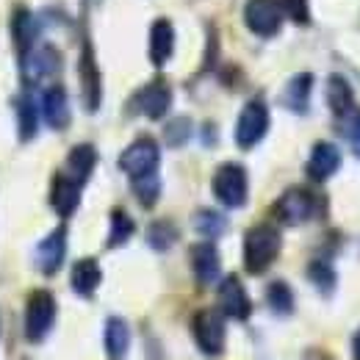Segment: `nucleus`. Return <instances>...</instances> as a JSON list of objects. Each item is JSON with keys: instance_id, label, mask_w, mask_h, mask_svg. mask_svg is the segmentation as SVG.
<instances>
[{"instance_id": "nucleus-20", "label": "nucleus", "mask_w": 360, "mask_h": 360, "mask_svg": "<svg viewBox=\"0 0 360 360\" xmlns=\"http://www.w3.org/2000/svg\"><path fill=\"white\" fill-rule=\"evenodd\" d=\"M97 164V150L91 144H78L72 147V153L67 155V175L75 178L78 183H86Z\"/></svg>"}, {"instance_id": "nucleus-31", "label": "nucleus", "mask_w": 360, "mask_h": 360, "mask_svg": "<svg viewBox=\"0 0 360 360\" xmlns=\"http://www.w3.org/2000/svg\"><path fill=\"white\" fill-rule=\"evenodd\" d=\"M167 141L172 144V147H180V144H186L188 141V136H191V122L186 120V117H178V120H172L169 125H167Z\"/></svg>"}, {"instance_id": "nucleus-33", "label": "nucleus", "mask_w": 360, "mask_h": 360, "mask_svg": "<svg viewBox=\"0 0 360 360\" xmlns=\"http://www.w3.org/2000/svg\"><path fill=\"white\" fill-rule=\"evenodd\" d=\"M311 277H314L321 288H330V285H333V271L327 269L324 264H314V266H311Z\"/></svg>"}, {"instance_id": "nucleus-34", "label": "nucleus", "mask_w": 360, "mask_h": 360, "mask_svg": "<svg viewBox=\"0 0 360 360\" xmlns=\"http://www.w3.org/2000/svg\"><path fill=\"white\" fill-rule=\"evenodd\" d=\"M349 144H352V153L360 158V114L352 120V125H349Z\"/></svg>"}, {"instance_id": "nucleus-21", "label": "nucleus", "mask_w": 360, "mask_h": 360, "mask_svg": "<svg viewBox=\"0 0 360 360\" xmlns=\"http://www.w3.org/2000/svg\"><path fill=\"white\" fill-rule=\"evenodd\" d=\"M100 277H103V271H100L94 258L78 261V264L72 266V288H75V294L91 297V294L97 291V285H100Z\"/></svg>"}, {"instance_id": "nucleus-15", "label": "nucleus", "mask_w": 360, "mask_h": 360, "mask_svg": "<svg viewBox=\"0 0 360 360\" xmlns=\"http://www.w3.org/2000/svg\"><path fill=\"white\" fill-rule=\"evenodd\" d=\"M175 50V28L169 20H155L150 28V61L164 67Z\"/></svg>"}, {"instance_id": "nucleus-7", "label": "nucleus", "mask_w": 360, "mask_h": 360, "mask_svg": "<svg viewBox=\"0 0 360 360\" xmlns=\"http://www.w3.org/2000/svg\"><path fill=\"white\" fill-rule=\"evenodd\" d=\"M244 22L258 37H274L283 22V6L277 0H247Z\"/></svg>"}, {"instance_id": "nucleus-12", "label": "nucleus", "mask_w": 360, "mask_h": 360, "mask_svg": "<svg viewBox=\"0 0 360 360\" xmlns=\"http://www.w3.org/2000/svg\"><path fill=\"white\" fill-rule=\"evenodd\" d=\"M81 186H84V183H78L75 178H70L67 172H61V175L53 178L50 205L56 208L58 217H70V214L78 208V202H81Z\"/></svg>"}, {"instance_id": "nucleus-10", "label": "nucleus", "mask_w": 360, "mask_h": 360, "mask_svg": "<svg viewBox=\"0 0 360 360\" xmlns=\"http://www.w3.org/2000/svg\"><path fill=\"white\" fill-rule=\"evenodd\" d=\"M219 308L225 316L241 319V321L252 314V302H250V297H247V291H244V285L236 274L225 277L222 285H219Z\"/></svg>"}, {"instance_id": "nucleus-25", "label": "nucleus", "mask_w": 360, "mask_h": 360, "mask_svg": "<svg viewBox=\"0 0 360 360\" xmlns=\"http://www.w3.org/2000/svg\"><path fill=\"white\" fill-rule=\"evenodd\" d=\"M17 117H20V139H22V141L34 139L39 122H37V105H34V100H31L28 94H22V97L17 100Z\"/></svg>"}, {"instance_id": "nucleus-30", "label": "nucleus", "mask_w": 360, "mask_h": 360, "mask_svg": "<svg viewBox=\"0 0 360 360\" xmlns=\"http://www.w3.org/2000/svg\"><path fill=\"white\" fill-rule=\"evenodd\" d=\"M134 188H136L139 202L147 205V208H150V205L158 200V194H161V183H158V178H155V172H153V175H144V178H136Z\"/></svg>"}, {"instance_id": "nucleus-24", "label": "nucleus", "mask_w": 360, "mask_h": 360, "mask_svg": "<svg viewBox=\"0 0 360 360\" xmlns=\"http://www.w3.org/2000/svg\"><path fill=\"white\" fill-rule=\"evenodd\" d=\"M311 86H314V78H311L308 72H305V75H294V78L288 81V86L283 89V103H285L291 111H297V114L308 111Z\"/></svg>"}, {"instance_id": "nucleus-3", "label": "nucleus", "mask_w": 360, "mask_h": 360, "mask_svg": "<svg viewBox=\"0 0 360 360\" xmlns=\"http://www.w3.org/2000/svg\"><path fill=\"white\" fill-rule=\"evenodd\" d=\"M214 194L227 208H241L247 202V172L241 164H222L214 172Z\"/></svg>"}, {"instance_id": "nucleus-6", "label": "nucleus", "mask_w": 360, "mask_h": 360, "mask_svg": "<svg viewBox=\"0 0 360 360\" xmlns=\"http://www.w3.org/2000/svg\"><path fill=\"white\" fill-rule=\"evenodd\" d=\"M158 158H161L158 144L150 136H141V139H136L134 144L120 155V169L128 172L134 180L144 178V175H153L155 172Z\"/></svg>"}, {"instance_id": "nucleus-19", "label": "nucleus", "mask_w": 360, "mask_h": 360, "mask_svg": "<svg viewBox=\"0 0 360 360\" xmlns=\"http://www.w3.org/2000/svg\"><path fill=\"white\" fill-rule=\"evenodd\" d=\"M131 347V330H128V321L120 319V316H111L105 321V352L114 360L125 358Z\"/></svg>"}, {"instance_id": "nucleus-4", "label": "nucleus", "mask_w": 360, "mask_h": 360, "mask_svg": "<svg viewBox=\"0 0 360 360\" xmlns=\"http://www.w3.org/2000/svg\"><path fill=\"white\" fill-rule=\"evenodd\" d=\"M191 330H194L197 347L208 358H219L222 355V349H225V321L217 311H211V308L200 311L191 321Z\"/></svg>"}, {"instance_id": "nucleus-29", "label": "nucleus", "mask_w": 360, "mask_h": 360, "mask_svg": "<svg viewBox=\"0 0 360 360\" xmlns=\"http://www.w3.org/2000/svg\"><path fill=\"white\" fill-rule=\"evenodd\" d=\"M266 297H269V305L277 314H291L294 311V294L285 283H271Z\"/></svg>"}, {"instance_id": "nucleus-35", "label": "nucleus", "mask_w": 360, "mask_h": 360, "mask_svg": "<svg viewBox=\"0 0 360 360\" xmlns=\"http://www.w3.org/2000/svg\"><path fill=\"white\" fill-rule=\"evenodd\" d=\"M352 352H355V360H360V333L355 335V344H352Z\"/></svg>"}, {"instance_id": "nucleus-2", "label": "nucleus", "mask_w": 360, "mask_h": 360, "mask_svg": "<svg viewBox=\"0 0 360 360\" xmlns=\"http://www.w3.org/2000/svg\"><path fill=\"white\" fill-rule=\"evenodd\" d=\"M269 131V108L264 100H250L236 122V144L241 150L255 147Z\"/></svg>"}, {"instance_id": "nucleus-8", "label": "nucleus", "mask_w": 360, "mask_h": 360, "mask_svg": "<svg viewBox=\"0 0 360 360\" xmlns=\"http://www.w3.org/2000/svg\"><path fill=\"white\" fill-rule=\"evenodd\" d=\"M274 211H277L280 222H285V225H302V222L314 219L316 197L308 188H288V191L277 200Z\"/></svg>"}, {"instance_id": "nucleus-1", "label": "nucleus", "mask_w": 360, "mask_h": 360, "mask_svg": "<svg viewBox=\"0 0 360 360\" xmlns=\"http://www.w3.org/2000/svg\"><path fill=\"white\" fill-rule=\"evenodd\" d=\"M280 252V233L271 225H255L244 236V266L252 274H261L271 266Z\"/></svg>"}, {"instance_id": "nucleus-32", "label": "nucleus", "mask_w": 360, "mask_h": 360, "mask_svg": "<svg viewBox=\"0 0 360 360\" xmlns=\"http://www.w3.org/2000/svg\"><path fill=\"white\" fill-rule=\"evenodd\" d=\"M285 8L297 22H308V0H285Z\"/></svg>"}, {"instance_id": "nucleus-23", "label": "nucleus", "mask_w": 360, "mask_h": 360, "mask_svg": "<svg viewBox=\"0 0 360 360\" xmlns=\"http://www.w3.org/2000/svg\"><path fill=\"white\" fill-rule=\"evenodd\" d=\"M327 105L335 117H344L352 108V86L347 78H341V75L327 78Z\"/></svg>"}, {"instance_id": "nucleus-27", "label": "nucleus", "mask_w": 360, "mask_h": 360, "mask_svg": "<svg viewBox=\"0 0 360 360\" xmlns=\"http://www.w3.org/2000/svg\"><path fill=\"white\" fill-rule=\"evenodd\" d=\"M194 227H197V233H202V236H208V238H217V236L225 233L227 219L222 214H217V211H197Z\"/></svg>"}, {"instance_id": "nucleus-16", "label": "nucleus", "mask_w": 360, "mask_h": 360, "mask_svg": "<svg viewBox=\"0 0 360 360\" xmlns=\"http://www.w3.org/2000/svg\"><path fill=\"white\" fill-rule=\"evenodd\" d=\"M191 269H194L197 280L202 285H208L219 277V252L211 241H202V244L191 247Z\"/></svg>"}, {"instance_id": "nucleus-26", "label": "nucleus", "mask_w": 360, "mask_h": 360, "mask_svg": "<svg viewBox=\"0 0 360 360\" xmlns=\"http://www.w3.org/2000/svg\"><path fill=\"white\" fill-rule=\"evenodd\" d=\"M147 241H150L153 250H169V247L178 241V230H175L172 222L161 219V222L150 225V230H147Z\"/></svg>"}, {"instance_id": "nucleus-5", "label": "nucleus", "mask_w": 360, "mask_h": 360, "mask_svg": "<svg viewBox=\"0 0 360 360\" xmlns=\"http://www.w3.org/2000/svg\"><path fill=\"white\" fill-rule=\"evenodd\" d=\"M56 319V300L50 291H34L25 305V335L28 341H42Z\"/></svg>"}, {"instance_id": "nucleus-14", "label": "nucleus", "mask_w": 360, "mask_h": 360, "mask_svg": "<svg viewBox=\"0 0 360 360\" xmlns=\"http://www.w3.org/2000/svg\"><path fill=\"white\" fill-rule=\"evenodd\" d=\"M338 167H341L338 147L330 144V141H319L314 153H311V158H308V175L314 180H327L338 172Z\"/></svg>"}, {"instance_id": "nucleus-28", "label": "nucleus", "mask_w": 360, "mask_h": 360, "mask_svg": "<svg viewBox=\"0 0 360 360\" xmlns=\"http://www.w3.org/2000/svg\"><path fill=\"white\" fill-rule=\"evenodd\" d=\"M134 236V219L125 211H114L111 214V236H108V247H120Z\"/></svg>"}, {"instance_id": "nucleus-18", "label": "nucleus", "mask_w": 360, "mask_h": 360, "mask_svg": "<svg viewBox=\"0 0 360 360\" xmlns=\"http://www.w3.org/2000/svg\"><path fill=\"white\" fill-rule=\"evenodd\" d=\"M25 70L31 75V81H42L47 75L61 70V56L53 45H42L37 50H28L25 56Z\"/></svg>"}, {"instance_id": "nucleus-11", "label": "nucleus", "mask_w": 360, "mask_h": 360, "mask_svg": "<svg viewBox=\"0 0 360 360\" xmlns=\"http://www.w3.org/2000/svg\"><path fill=\"white\" fill-rule=\"evenodd\" d=\"M78 72H81V94H84V105L86 111H97L100 105V70L94 61V50L86 42L81 50V61H78Z\"/></svg>"}, {"instance_id": "nucleus-9", "label": "nucleus", "mask_w": 360, "mask_h": 360, "mask_svg": "<svg viewBox=\"0 0 360 360\" xmlns=\"http://www.w3.org/2000/svg\"><path fill=\"white\" fill-rule=\"evenodd\" d=\"M136 105H139V111L144 117L161 120L169 111V105H172V89H169V84L164 78H155L153 84H147L144 89L136 94Z\"/></svg>"}, {"instance_id": "nucleus-22", "label": "nucleus", "mask_w": 360, "mask_h": 360, "mask_svg": "<svg viewBox=\"0 0 360 360\" xmlns=\"http://www.w3.org/2000/svg\"><path fill=\"white\" fill-rule=\"evenodd\" d=\"M11 31H14V45L22 53V58L28 56V50L37 39V20L28 8H17L14 11V20H11Z\"/></svg>"}, {"instance_id": "nucleus-13", "label": "nucleus", "mask_w": 360, "mask_h": 360, "mask_svg": "<svg viewBox=\"0 0 360 360\" xmlns=\"http://www.w3.org/2000/svg\"><path fill=\"white\" fill-rule=\"evenodd\" d=\"M64 252H67V230L56 227L37 247V266H39V271L42 274H56L58 266L64 264Z\"/></svg>"}, {"instance_id": "nucleus-17", "label": "nucleus", "mask_w": 360, "mask_h": 360, "mask_svg": "<svg viewBox=\"0 0 360 360\" xmlns=\"http://www.w3.org/2000/svg\"><path fill=\"white\" fill-rule=\"evenodd\" d=\"M42 114L53 131H64L70 125V100L64 86H50L42 100Z\"/></svg>"}]
</instances>
